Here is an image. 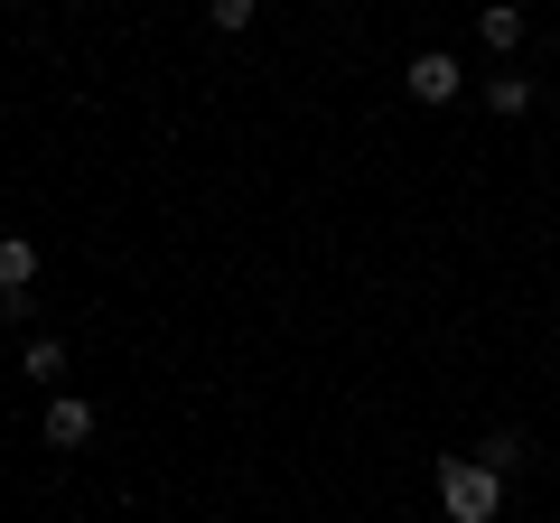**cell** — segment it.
Masks as SVG:
<instances>
[{"label":"cell","mask_w":560,"mask_h":523,"mask_svg":"<svg viewBox=\"0 0 560 523\" xmlns=\"http://www.w3.org/2000/svg\"><path fill=\"white\" fill-rule=\"evenodd\" d=\"M477 458H486V467H495V477H514V467H523V430H495V440H486V449H477Z\"/></svg>","instance_id":"8"},{"label":"cell","mask_w":560,"mask_h":523,"mask_svg":"<svg viewBox=\"0 0 560 523\" xmlns=\"http://www.w3.org/2000/svg\"><path fill=\"white\" fill-rule=\"evenodd\" d=\"M84 440H94V403L57 393V403H47V449H84Z\"/></svg>","instance_id":"4"},{"label":"cell","mask_w":560,"mask_h":523,"mask_svg":"<svg viewBox=\"0 0 560 523\" xmlns=\"http://www.w3.org/2000/svg\"><path fill=\"white\" fill-rule=\"evenodd\" d=\"M253 10H261V0H206V20H215L224 38H243V28H253Z\"/></svg>","instance_id":"9"},{"label":"cell","mask_w":560,"mask_h":523,"mask_svg":"<svg viewBox=\"0 0 560 523\" xmlns=\"http://www.w3.org/2000/svg\"><path fill=\"white\" fill-rule=\"evenodd\" d=\"M0 327H10V290H0Z\"/></svg>","instance_id":"10"},{"label":"cell","mask_w":560,"mask_h":523,"mask_svg":"<svg viewBox=\"0 0 560 523\" xmlns=\"http://www.w3.org/2000/svg\"><path fill=\"white\" fill-rule=\"evenodd\" d=\"M20 374H28V383H57V374H66V346H57V337H28Z\"/></svg>","instance_id":"6"},{"label":"cell","mask_w":560,"mask_h":523,"mask_svg":"<svg viewBox=\"0 0 560 523\" xmlns=\"http://www.w3.org/2000/svg\"><path fill=\"white\" fill-rule=\"evenodd\" d=\"M440 514L448 523H495L504 514V477L486 458H467V449H448L440 458Z\"/></svg>","instance_id":"1"},{"label":"cell","mask_w":560,"mask_h":523,"mask_svg":"<svg viewBox=\"0 0 560 523\" xmlns=\"http://www.w3.org/2000/svg\"><path fill=\"white\" fill-rule=\"evenodd\" d=\"M401 84H411V103H458L467 94V66L448 57V47H420V57L401 66Z\"/></svg>","instance_id":"2"},{"label":"cell","mask_w":560,"mask_h":523,"mask_svg":"<svg viewBox=\"0 0 560 523\" xmlns=\"http://www.w3.org/2000/svg\"><path fill=\"white\" fill-rule=\"evenodd\" d=\"M523 28H533V20H523V0H486V10H477V38L495 47V57H514Z\"/></svg>","instance_id":"3"},{"label":"cell","mask_w":560,"mask_h":523,"mask_svg":"<svg viewBox=\"0 0 560 523\" xmlns=\"http://www.w3.org/2000/svg\"><path fill=\"white\" fill-rule=\"evenodd\" d=\"M486 103H495L504 121H514V113H533V75H495V84H486Z\"/></svg>","instance_id":"7"},{"label":"cell","mask_w":560,"mask_h":523,"mask_svg":"<svg viewBox=\"0 0 560 523\" xmlns=\"http://www.w3.org/2000/svg\"><path fill=\"white\" fill-rule=\"evenodd\" d=\"M28 281H38V243H28V234H0V290L20 300Z\"/></svg>","instance_id":"5"}]
</instances>
